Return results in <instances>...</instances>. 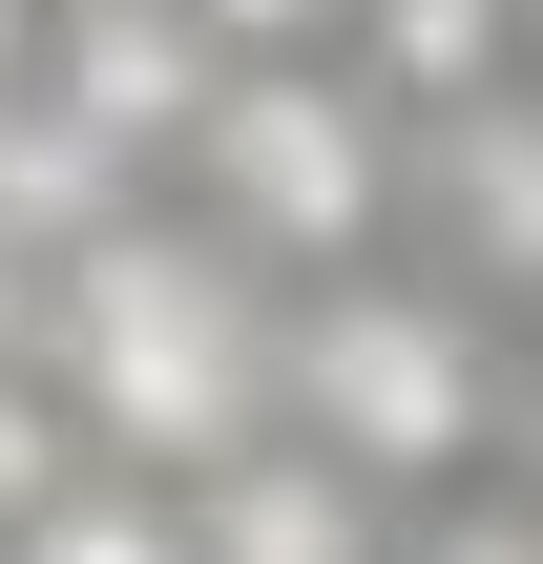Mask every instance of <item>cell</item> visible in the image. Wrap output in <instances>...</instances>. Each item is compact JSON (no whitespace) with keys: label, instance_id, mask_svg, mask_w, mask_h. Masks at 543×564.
Here are the masks:
<instances>
[{"label":"cell","instance_id":"obj_1","mask_svg":"<svg viewBox=\"0 0 543 564\" xmlns=\"http://www.w3.org/2000/svg\"><path fill=\"white\" fill-rule=\"evenodd\" d=\"M84 460L126 481H230L251 440H293V272H251L209 209H126L63 251V335H42Z\"/></svg>","mask_w":543,"mask_h":564},{"label":"cell","instance_id":"obj_2","mask_svg":"<svg viewBox=\"0 0 543 564\" xmlns=\"http://www.w3.org/2000/svg\"><path fill=\"white\" fill-rule=\"evenodd\" d=\"M502 419H523V314L460 293L439 251H377V272H314L293 293V440L356 460L377 502L502 481Z\"/></svg>","mask_w":543,"mask_h":564},{"label":"cell","instance_id":"obj_3","mask_svg":"<svg viewBox=\"0 0 543 564\" xmlns=\"http://www.w3.org/2000/svg\"><path fill=\"white\" fill-rule=\"evenodd\" d=\"M188 209L251 251V272H377L419 251V126L356 84V63H230L209 126H188Z\"/></svg>","mask_w":543,"mask_h":564},{"label":"cell","instance_id":"obj_4","mask_svg":"<svg viewBox=\"0 0 543 564\" xmlns=\"http://www.w3.org/2000/svg\"><path fill=\"white\" fill-rule=\"evenodd\" d=\"M209 84H230V42L188 21V0H42V126H84L105 167H188V126H209Z\"/></svg>","mask_w":543,"mask_h":564},{"label":"cell","instance_id":"obj_5","mask_svg":"<svg viewBox=\"0 0 543 564\" xmlns=\"http://www.w3.org/2000/svg\"><path fill=\"white\" fill-rule=\"evenodd\" d=\"M419 251H439L460 293L543 314V63L502 84V105H460V126L419 147Z\"/></svg>","mask_w":543,"mask_h":564},{"label":"cell","instance_id":"obj_6","mask_svg":"<svg viewBox=\"0 0 543 564\" xmlns=\"http://www.w3.org/2000/svg\"><path fill=\"white\" fill-rule=\"evenodd\" d=\"M188 544L209 564H398V502L314 440H251L230 481H188Z\"/></svg>","mask_w":543,"mask_h":564},{"label":"cell","instance_id":"obj_7","mask_svg":"<svg viewBox=\"0 0 543 564\" xmlns=\"http://www.w3.org/2000/svg\"><path fill=\"white\" fill-rule=\"evenodd\" d=\"M335 63H356V84L439 147L460 105H502V84L543 63V21H523V0H356V42H335Z\"/></svg>","mask_w":543,"mask_h":564},{"label":"cell","instance_id":"obj_8","mask_svg":"<svg viewBox=\"0 0 543 564\" xmlns=\"http://www.w3.org/2000/svg\"><path fill=\"white\" fill-rule=\"evenodd\" d=\"M0 564H209V544H188V481H126V460H84V481H63V502H42Z\"/></svg>","mask_w":543,"mask_h":564},{"label":"cell","instance_id":"obj_9","mask_svg":"<svg viewBox=\"0 0 543 564\" xmlns=\"http://www.w3.org/2000/svg\"><path fill=\"white\" fill-rule=\"evenodd\" d=\"M63 481H84V419H63V377H0V544H21Z\"/></svg>","mask_w":543,"mask_h":564},{"label":"cell","instance_id":"obj_10","mask_svg":"<svg viewBox=\"0 0 543 564\" xmlns=\"http://www.w3.org/2000/svg\"><path fill=\"white\" fill-rule=\"evenodd\" d=\"M398 564H543L523 481H460V502H398Z\"/></svg>","mask_w":543,"mask_h":564},{"label":"cell","instance_id":"obj_11","mask_svg":"<svg viewBox=\"0 0 543 564\" xmlns=\"http://www.w3.org/2000/svg\"><path fill=\"white\" fill-rule=\"evenodd\" d=\"M188 21H209L230 63H335V42H356V0H188Z\"/></svg>","mask_w":543,"mask_h":564},{"label":"cell","instance_id":"obj_12","mask_svg":"<svg viewBox=\"0 0 543 564\" xmlns=\"http://www.w3.org/2000/svg\"><path fill=\"white\" fill-rule=\"evenodd\" d=\"M42 335H63V251L0 209V377H42Z\"/></svg>","mask_w":543,"mask_h":564},{"label":"cell","instance_id":"obj_13","mask_svg":"<svg viewBox=\"0 0 543 564\" xmlns=\"http://www.w3.org/2000/svg\"><path fill=\"white\" fill-rule=\"evenodd\" d=\"M502 481L543 502V356H523V419H502Z\"/></svg>","mask_w":543,"mask_h":564},{"label":"cell","instance_id":"obj_14","mask_svg":"<svg viewBox=\"0 0 543 564\" xmlns=\"http://www.w3.org/2000/svg\"><path fill=\"white\" fill-rule=\"evenodd\" d=\"M21 84H42V0H0V105H21Z\"/></svg>","mask_w":543,"mask_h":564},{"label":"cell","instance_id":"obj_15","mask_svg":"<svg viewBox=\"0 0 543 564\" xmlns=\"http://www.w3.org/2000/svg\"><path fill=\"white\" fill-rule=\"evenodd\" d=\"M523 21H543V0H523Z\"/></svg>","mask_w":543,"mask_h":564}]
</instances>
